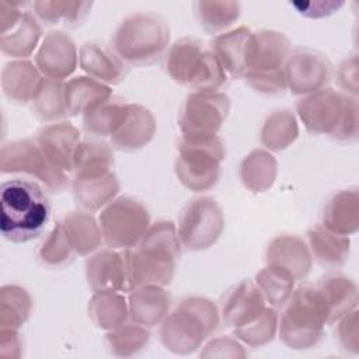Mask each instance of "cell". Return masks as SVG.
Returning a JSON list of instances; mask_svg holds the SVG:
<instances>
[{
  "label": "cell",
  "mask_w": 359,
  "mask_h": 359,
  "mask_svg": "<svg viewBox=\"0 0 359 359\" xmlns=\"http://www.w3.org/2000/svg\"><path fill=\"white\" fill-rule=\"evenodd\" d=\"M50 219V202L35 181L13 178L0 189V230L6 240L27 243L42 234Z\"/></svg>",
  "instance_id": "cell-1"
},
{
  "label": "cell",
  "mask_w": 359,
  "mask_h": 359,
  "mask_svg": "<svg viewBox=\"0 0 359 359\" xmlns=\"http://www.w3.org/2000/svg\"><path fill=\"white\" fill-rule=\"evenodd\" d=\"M164 20L151 13H140L126 18L114 39L115 50L125 60L136 65L149 63L160 56L168 42Z\"/></svg>",
  "instance_id": "cell-2"
},
{
  "label": "cell",
  "mask_w": 359,
  "mask_h": 359,
  "mask_svg": "<svg viewBox=\"0 0 359 359\" xmlns=\"http://www.w3.org/2000/svg\"><path fill=\"white\" fill-rule=\"evenodd\" d=\"M171 76L198 90H215L224 83V73L215 55L205 52L196 39H181L167 62Z\"/></svg>",
  "instance_id": "cell-3"
},
{
  "label": "cell",
  "mask_w": 359,
  "mask_h": 359,
  "mask_svg": "<svg viewBox=\"0 0 359 359\" xmlns=\"http://www.w3.org/2000/svg\"><path fill=\"white\" fill-rule=\"evenodd\" d=\"M222 158L223 149L219 140L212 137L188 142L177 163L178 177L192 189H206L216 182Z\"/></svg>",
  "instance_id": "cell-4"
},
{
  "label": "cell",
  "mask_w": 359,
  "mask_h": 359,
  "mask_svg": "<svg viewBox=\"0 0 359 359\" xmlns=\"http://www.w3.org/2000/svg\"><path fill=\"white\" fill-rule=\"evenodd\" d=\"M227 98L220 94H194L188 98L181 125L188 142L213 135L227 112ZM206 139V137H205Z\"/></svg>",
  "instance_id": "cell-5"
},
{
  "label": "cell",
  "mask_w": 359,
  "mask_h": 359,
  "mask_svg": "<svg viewBox=\"0 0 359 359\" xmlns=\"http://www.w3.org/2000/svg\"><path fill=\"white\" fill-rule=\"evenodd\" d=\"M180 224L182 241L189 248H206L220 233V210L215 201L198 199L185 208Z\"/></svg>",
  "instance_id": "cell-6"
},
{
  "label": "cell",
  "mask_w": 359,
  "mask_h": 359,
  "mask_svg": "<svg viewBox=\"0 0 359 359\" xmlns=\"http://www.w3.org/2000/svg\"><path fill=\"white\" fill-rule=\"evenodd\" d=\"M147 220V212L136 201L128 198L116 201L101 216L105 238L114 247L130 245L142 236V230L126 223L146 226Z\"/></svg>",
  "instance_id": "cell-7"
},
{
  "label": "cell",
  "mask_w": 359,
  "mask_h": 359,
  "mask_svg": "<svg viewBox=\"0 0 359 359\" xmlns=\"http://www.w3.org/2000/svg\"><path fill=\"white\" fill-rule=\"evenodd\" d=\"M43 153L29 140L10 142L1 147L0 170L1 172H28L39 177L49 187L59 185V180L52 175L49 163H43Z\"/></svg>",
  "instance_id": "cell-8"
},
{
  "label": "cell",
  "mask_w": 359,
  "mask_h": 359,
  "mask_svg": "<svg viewBox=\"0 0 359 359\" xmlns=\"http://www.w3.org/2000/svg\"><path fill=\"white\" fill-rule=\"evenodd\" d=\"M39 69L53 77L69 74L74 69V46L62 32H50L36 55Z\"/></svg>",
  "instance_id": "cell-9"
},
{
  "label": "cell",
  "mask_w": 359,
  "mask_h": 359,
  "mask_svg": "<svg viewBox=\"0 0 359 359\" xmlns=\"http://www.w3.org/2000/svg\"><path fill=\"white\" fill-rule=\"evenodd\" d=\"M39 87L36 72L29 62H10L4 66L1 88L10 101L22 104L34 100Z\"/></svg>",
  "instance_id": "cell-10"
},
{
  "label": "cell",
  "mask_w": 359,
  "mask_h": 359,
  "mask_svg": "<svg viewBox=\"0 0 359 359\" xmlns=\"http://www.w3.org/2000/svg\"><path fill=\"white\" fill-rule=\"evenodd\" d=\"M39 34L41 29L35 18L28 11H22L11 27L0 32L1 52L10 57L28 56L36 45Z\"/></svg>",
  "instance_id": "cell-11"
},
{
  "label": "cell",
  "mask_w": 359,
  "mask_h": 359,
  "mask_svg": "<svg viewBox=\"0 0 359 359\" xmlns=\"http://www.w3.org/2000/svg\"><path fill=\"white\" fill-rule=\"evenodd\" d=\"M251 34L244 27L219 36L215 42V49L223 62V66L231 76H241L247 69V52Z\"/></svg>",
  "instance_id": "cell-12"
},
{
  "label": "cell",
  "mask_w": 359,
  "mask_h": 359,
  "mask_svg": "<svg viewBox=\"0 0 359 359\" xmlns=\"http://www.w3.org/2000/svg\"><path fill=\"white\" fill-rule=\"evenodd\" d=\"M76 137L77 133L72 126H49L39 135V147L43 156L49 157V163L53 161L62 170H69Z\"/></svg>",
  "instance_id": "cell-13"
},
{
  "label": "cell",
  "mask_w": 359,
  "mask_h": 359,
  "mask_svg": "<svg viewBox=\"0 0 359 359\" xmlns=\"http://www.w3.org/2000/svg\"><path fill=\"white\" fill-rule=\"evenodd\" d=\"M29 310V299L21 287L3 286L0 293L1 330H14L25 321Z\"/></svg>",
  "instance_id": "cell-14"
},
{
  "label": "cell",
  "mask_w": 359,
  "mask_h": 359,
  "mask_svg": "<svg viewBox=\"0 0 359 359\" xmlns=\"http://www.w3.org/2000/svg\"><path fill=\"white\" fill-rule=\"evenodd\" d=\"M107 49L100 48L95 43H86L81 50L83 66L87 72L105 79L108 81H118L121 77V65L115 57H112Z\"/></svg>",
  "instance_id": "cell-15"
},
{
  "label": "cell",
  "mask_w": 359,
  "mask_h": 359,
  "mask_svg": "<svg viewBox=\"0 0 359 359\" xmlns=\"http://www.w3.org/2000/svg\"><path fill=\"white\" fill-rule=\"evenodd\" d=\"M196 14L208 31H219L230 25L240 15V4L233 1H199Z\"/></svg>",
  "instance_id": "cell-16"
},
{
  "label": "cell",
  "mask_w": 359,
  "mask_h": 359,
  "mask_svg": "<svg viewBox=\"0 0 359 359\" xmlns=\"http://www.w3.org/2000/svg\"><path fill=\"white\" fill-rule=\"evenodd\" d=\"M35 14L46 24H56L60 18L65 24L80 21V17L86 14L90 3H59V1H35L32 4Z\"/></svg>",
  "instance_id": "cell-17"
},
{
  "label": "cell",
  "mask_w": 359,
  "mask_h": 359,
  "mask_svg": "<svg viewBox=\"0 0 359 359\" xmlns=\"http://www.w3.org/2000/svg\"><path fill=\"white\" fill-rule=\"evenodd\" d=\"M128 109L121 104L104 105L101 111H88L84 119V126L88 132L98 135L112 133L114 129L125 119Z\"/></svg>",
  "instance_id": "cell-18"
}]
</instances>
